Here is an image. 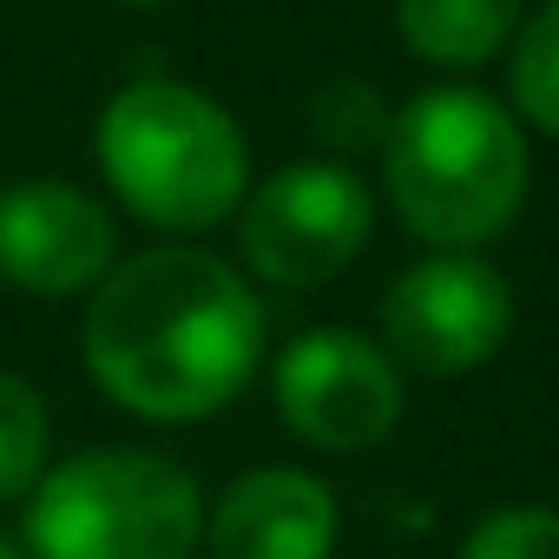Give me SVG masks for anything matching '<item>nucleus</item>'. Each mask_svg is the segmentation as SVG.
<instances>
[{
    "mask_svg": "<svg viewBox=\"0 0 559 559\" xmlns=\"http://www.w3.org/2000/svg\"><path fill=\"white\" fill-rule=\"evenodd\" d=\"M263 362V304L243 276L191 243L126 257L86 310L93 382L145 421H204Z\"/></svg>",
    "mask_w": 559,
    "mask_h": 559,
    "instance_id": "1",
    "label": "nucleus"
},
{
    "mask_svg": "<svg viewBox=\"0 0 559 559\" xmlns=\"http://www.w3.org/2000/svg\"><path fill=\"white\" fill-rule=\"evenodd\" d=\"M317 132L343 152H369L389 139V119H382V99L362 86V80H336L323 99H317Z\"/></svg>",
    "mask_w": 559,
    "mask_h": 559,
    "instance_id": "14",
    "label": "nucleus"
},
{
    "mask_svg": "<svg viewBox=\"0 0 559 559\" xmlns=\"http://www.w3.org/2000/svg\"><path fill=\"white\" fill-rule=\"evenodd\" d=\"M126 8H165V0H126Z\"/></svg>",
    "mask_w": 559,
    "mask_h": 559,
    "instance_id": "15",
    "label": "nucleus"
},
{
    "mask_svg": "<svg viewBox=\"0 0 559 559\" xmlns=\"http://www.w3.org/2000/svg\"><path fill=\"white\" fill-rule=\"evenodd\" d=\"M204 539L211 559H330L336 500L304 467H257L224 487Z\"/></svg>",
    "mask_w": 559,
    "mask_h": 559,
    "instance_id": "9",
    "label": "nucleus"
},
{
    "mask_svg": "<svg viewBox=\"0 0 559 559\" xmlns=\"http://www.w3.org/2000/svg\"><path fill=\"white\" fill-rule=\"evenodd\" d=\"M112 217L80 185H14L0 191V276L34 297H73L93 290L112 270Z\"/></svg>",
    "mask_w": 559,
    "mask_h": 559,
    "instance_id": "8",
    "label": "nucleus"
},
{
    "mask_svg": "<svg viewBox=\"0 0 559 559\" xmlns=\"http://www.w3.org/2000/svg\"><path fill=\"white\" fill-rule=\"evenodd\" d=\"M276 408L284 421L330 454H362L376 441H389V428L402 421V376L395 362L356 336V330H310L276 356Z\"/></svg>",
    "mask_w": 559,
    "mask_h": 559,
    "instance_id": "7",
    "label": "nucleus"
},
{
    "mask_svg": "<svg viewBox=\"0 0 559 559\" xmlns=\"http://www.w3.org/2000/svg\"><path fill=\"white\" fill-rule=\"evenodd\" d=\"M513 106L559 139V0H546L513 40Z\"/></svg>",
    "mask_w": 559,
    "mask_h": 559,
    "instance_id": "12",
    "label": "nucleus"
},
{
    "mask_svg": "<svg viewBox=\"0 0 559 559\" xmlns=\"http://www.w3.org/2000/svg\"><path fill=\"white\" fill-rule=\"evenodd\" d=\"M376 198L349 165H290L243 204V263L263 284L317 290L369 243Z\"/></svg>",
    "mask_w": 559,
    "mask_h": 559,
    "instance_id": "5",
    "label": "nucleus"
},
{
    "mask_svg": "<svg viewBox=\"0 0 559 559\" xmlns=\"http://www.w3.org/2000/svg\"><path fill=\"white\" fill-rule=\"evenodd\" d=\"M395 21H402V40L415 60L480 67L513 40L520 0H395Z\"/></svg>",
    "mask_w": 559,
    "mask_h": 559,
    "instance_id": "10",
    "label": "nucleus"
},
{
    "mask_svg": "<svg viewBox=\"0 0 559 559\" xmlns=\"http://www.w3.org/2000/svg\"><path fill=\"white\" fill-rule=\"evenodd\" d=\"M99 171L145 224L211 230L237 211L250 185V152L217 99L178 80H139L99 112Z\"/></svg>",
    "mask_w": 559,
    "mask_h": 559,
    "instance_id": "3",
    "label": "nucleus"
},
{
    "mask_svg": "<svg viewBox=\"0 0 559 559\" xmlns=\"http://www.w3.org/2000/svg\"><path fill=\"white\" fill-rule=\"evenodd\" d=\"M0 559H21V552H14V546H8V539H0Z\"/></svg>",
    "mask_w": 559,
    "mask_h": 559,
    "instance_id": "16",
    "label": "nucleus"
},
{
    "mask_svg": "<svg viewBox=\"0 0 559 559\" xmlns=\"http://www.w3.org/2000/svg\"><path fill=\"white\" fill-rule=\"evenodd\" d=\"M204 500L185 467L145 448H86L40 474L27 507L34 559H191Z\"/></svg>",
    "mask_w": 559,
    "mask_h": 559,
    "instance_id": "4",
    "label": "nucleus"
},
{
    "mask_svg": "<svg viewBox=\"0 0 559 559\" xmlns=\"http://www.w3.org/2000/svg\"><path fill=\"white\" fill-rule=\"evenodd\" d=\"M47 474V402L34 382L0 376V500L34 493Z\"/></svg>",
    "mask_w": 559,
    "mask_h": 559,
    "instance_id": "11",
    "label": "nucleus"
},
{
    "mask_svg": "<svg viewBox=\"0 0 559 559\" xmlns=\"http://www.w3.org/2000/svg\"><path fill=\"white\" fill-rule=\"evenodd\" d=\"M382 178L402 224L421 243L467 250L513 224L526 198V139L520 119L480 86L415 93L382 139Z\"/></svg>",
    "mask_w": 559,
    "mask_h": 559,
    "instance_id": "2",
    "label": "nucleus"
},
{
    "mask_svg": "<svg viewBox=\"0 0 559 559\" xmlns=\"http://www.w3.org/2000/svg\"><path fill=\"white\" fill-rule=\"evenodd\" d=\"M513 330V290L507 276L467 250L421 257L415 270L395 276L382 304V336L389 349L421 369V376H461L480 369Z\"/></svg>",
    "mask_w": 559,
    "mask_h": 559,
    "instance_id": "6",
    "label": "nucleus"
},
{
    "mask_svg": "<svg viewBox=\"0 0 559 559\" xmlns=\"http://www.w3.org/2000/svg\"><path fill=\"white\" fill-rule=\"evenodd\" d=\"M461 559H559V513L552 507H500L467 533Z\"/></svg>",
    "mask_w": 559,
    "mask_h": 559,
    "instance_id": "13",
    "label": "nucleus"
}]
</instances>
